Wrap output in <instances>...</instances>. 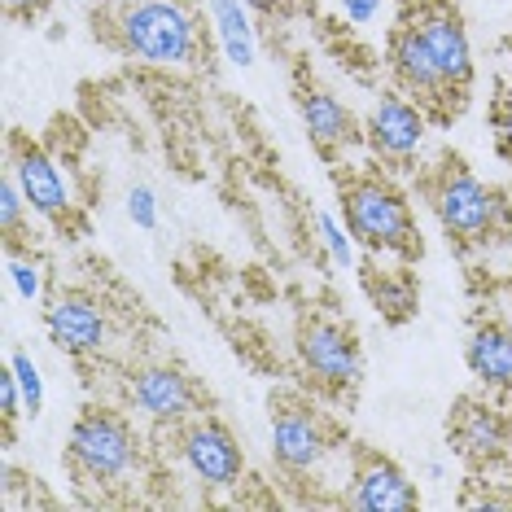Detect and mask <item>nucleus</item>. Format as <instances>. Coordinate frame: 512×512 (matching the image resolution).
<instances>
[{
	"label": "nucleus",
	"instance_id": "obj_1",
	"mask_svg": "<svg viewBox=\"0 0 512 512\" xmlns=\"http://www.w3.org/2000/svg\"><path fill=\"white\" fill-rule=\"evenodd\" d=\"M114 31L127 57L158 71H189L202 62V18L189 0H127Z\"/></svg>",
	"mask_w": 512,
	"mask_h": 512
},
{
	"label": "nucleus",
	"instance_id": "obj_2",
	"mask_svg": "<svg viewBox=\"0 0 512 512\" xmlns=\"http://www.w3.org/2000/svg\"><path fill=\"white\" fill-rule=\"evenodd\" d=\"M337 193H342L346 228L355 232L359 246H368L377 254H421L412 206H407V197L386 176H377V171L346 176Z\"/></svg>",
	"mask_w": 512,
	"mask_h": 512
},
{
	"label": "nucleus",
	"instance_id": "obj_3",
	"mask_svg": "<svg viewBox=\"0 0 512 512\" xmlns=\"http://www.w3.org/2000/svg\"><path fill=\"white\" fill-rule=\"evenodd\" d=\"M429 206H434L438 224L447 228V237H456L460 246L491 241L508 219L504 197L477 180L473 171H464L460 162H442V171L429 180Z\"/></svg>",
	"mask_w": 512,
	"mask_h": 512
},
{
	"label": "nucleus",
	"instance_id": "obj_4",
	"mask_svg": "<svg viewBox=\"0 0 512 512\" xmlns=\"http://www.w3.org/2000/svg\"><path fill=\"white\" fill-rule=\"evenodd\" d=\"M66 456L88 482L97 486H114L123 477H132V469L141 464V447H136L132 425L123 421L110 407H84L79 421L71 425L66 438Z\"/></svg>",
	"mask_w": 512,
	"mask_h": 512
},
{
	"label": "nucleus",
	"instance_id": "obj_5",
	"mask_svg": "<svg viewBox=\"0 0 512 512\" xmlns=\"http://www.w3.org/2000/svg\"><path fill=\"white\" fill-rule=\"evenodd\" d=\"M298 364L320 381L324 390H355L364 381V351H359L355 333L337 320L311 316L298 324L294 337Z\"/></svg>",
	"mask_w": 512,
	"mask_h": 512
},
{
	"label": "nucleus",
	"instance_id": "obj_6",
	"mask_svg": "<svg viewBox=\"0 0 512 512\" xmlns=\"http://www.w3.org/2000/svg\"><path fill=\"white\" fill-rule=\"evenodd\" d=\"M180 460L206 491H228L246 473V456H241L237 438L224 421L215 416H193L180 429Z\"/></svg>",
	"mask_w": 512,
	"mask_h": 512
},
{
	"label": "nucleus",
	"instance_id": "obj_7",
	"mask_svg": "<svg viewBox=\"0 0 512 512\" xmlns=\"http://www.w3.org/2000/svg\"><path fill=\"white\" fill-rule=\"evenodd\" d=\"M9 171H14V180L22 184L31 211H36L40 219L66 224V228L75 224V193H71V184H66L62 167H57V158L49 154V149L14 136V141H9Z\"/></svg>",
	"mask_w": 512,
	"mask_h": 512
},
{
	"label": "nucleus",
	"instance_id": "obj_8",
	"mask_svg": "<svg viewBox=\"0 0 512 512\" xmlns=\"http://www.w3.org/2000/svg\"><path fill=\"white\" fill-rule=\"evenodd\" d=\"M333 451L320 412L302 399H272V456L289 473H316Z\"/></svg>",
	"mask_w": 512,
	"mask_h": 512
},
{
	"label": "nucleus",
	"instance_id": "obj_9",
	"mask_svg": "<svg viewBox=\"0 0 512 512\" xmlns=\"http://www.w3.org/2000/svg\"><path fill=\"white\" fill-rule=\"evenodd\" d=\"M364 136L372 154L386 158L390 167H412L425 145V106L412 101L407 92H386V97L372 101L364 119Z\"/></svg>",
	"mask_w": 512,
	"mask_h": 512
},
{
	"label": "nucleus",
	"instance_id": "obj_10",
	"mask_svg": "<svg viewBox=\"0 0 512 512\" xmlns=\"http://www.w3.org/2000/svg\"><path fill=\"white\" fill-rule=\"evenodd\" d=\"M407 22L416 27V36H421L429 62L438 66L442 84L451 88V97L464 101V92H469V84H473V49H469V31H464V22L451 14L447 5H421Z\"/></svg>",
	"mask_w": 512,
	"mask_h": 512
},
{
	"label": "nucleus",
	"instance_id": "obj_11",
	"mask_svg": "<svg viewBox=\"0 0 512 512\" xmlns=\"http://www.w3.org/2000/svg\"><path fill=\"white\" fill-rule=\"evenodd\" d=\"M44 333H49V342L57 351L88 359V355L106 351L110 320L92 294H84V289H66V294H57L49 307H44Z\"/></svg>",
	"mask_w": 512,
	"mask_h": 512
},
{
	"label": "nucleus",
	"instance_id": "obj_12",
	"mask_svg": "<svg viewBox=\"0 0 512 512\" xmlns=\"http://www.w3.org/2000/svg\"><path fill=\"white\" fill-rule=\"evenodd\" d=\"M346 504L359 512H412L421 504V491L399 464L381 451H355L351 486H346Z\"/></svg>",
	"mask_w": 512,
	"mask_h": 512
},
{
	"label": "nucleus",
	"instance_id": "obj_13",
	"mask_svg": "<svg viewBox=\"0 0 512 512\" xmlns=\"http://www.w3.org/2000/svg\"><path fill=\"white\" fill-rule=\"evenodd\" d=\"M390 75H394V84H399V92L416 97L425 110H438V114L460 110V101L451 97L447 84H442L438 66L429 62V53H425V44L416 36L412 22H403V27L390 31Z\"/></svg>",
	"mask_w": 512,
	"mask_h": 512
},
{
	"label": "nucleus",
	"instance_id": "obj_14",
	"mask_svg": "<svg viewBox=\"0 0 512 512\" xmlns=\"http://www.w3.org/2000/svg\"><path fill=\"white\" fill-rule=\"evenodd\" d=\"M127 399L154 425H184L197 407V386L189 381V372L171 364H145L127 381Z\"/></svg>",
	"mask_w": 512,
	"mask_h": 512
},
{
	"label": "nucleus",
	"instance_id": "obj_15",
	"mask_svg": "<svg viewBox=\"0 0 512 512\" xmlns=\"http://www.w3.org/2000/svg\"><path fill=\"white\" fill-rule=\"evenodd\" d=\"M508 421L495 403L486 399H460L451 412V442L460 447V456L469 460H499L508 451Z\"/></svg>",
	"mask_w": 512,
	"mask_h": 512
},
{
	"label": "nucleus",
	"instance_id": "obj_16",
	"mask_svg": "<svg viewBox=\"0 0 512 512\" xmlns=\"http://www.w3.org/2000/svg\"><path fill=\"white\" fill-rule=\"evenodd\" d=\"M298 114H302V127H307L311 145L320 149V154H337V149L355 145L359 127H355V114L342 106V101L333 97V92L324 88H302L298 92Z\"/></svg>",
	"mask_w": 512,
	"mask_h": 512
},
{
	"label": "nucleus",
	"instance_id": "obj_17",
	"mask_svg": "<svg viewBox=\"0 0 512 512\" xmlns=\"http://www.w3.org/2000/svg\"><path fill=\"white\" fill-rule=\"evenodd\" d=\"M464 364L486 390H512V329L486 320L464 342Z\"/></svg>",
	"mask_w": 512,
	"mask_h": 512
},
{
	"label": "nucleus",
	"instance_id": "obj_18",
	"mask_svg": "<svg viewBox=\"0 0 512 512\" xmlns=\"http://www.w3.org/2000/svg\"><path fill=\"white\" fill-rule=\"evenodd\" d=\"M206 9H211L219 49H224L228 62L241 66V71L259 62V36H254V22H250L254 9L246 0H206Z\"/></svg>",
	"mask_w": 512,
	"mask_h": 512
},
{
	"label": "nucleus",
	"instance_id": "obj_19",
	"mask_svg": "<svg viewBox=\"0 0 512 512\" xmlns=\"http://www.w3.org/2000/svg\"><path fill=\"white\" fill-rule=\"evenodd\" d=\"M27 215H31L27 193H22V184L14 180V171H5V180H0V232H5V246H18L22 241Z\"/></svg>",
	"mask_w": 512,
	"mask_h": 512
},
{
	"label": "nucleus",
	"instance_id": "obj_20",
	"mask_svg": "<svg viewBox=\"0 0 512 512\" xmlns=\"http://www.w3.org/2000/svg\"><path fill=\"white\" fill-rule=\"evenodd\" d=\"M316 232H320V246H324V254H329L333 267H351L355 263V232L346 228L337 215L320 211L316 215Z\"/></svg>",
	"mask_w": 512,
	"mask_h": 512
},
{
	"label": "nucleus",
	"instance_id": "obj_21",
	"mask_svg": "<svg viewBox=\"0 0 512 512\" xmlns=\"http://www.w3.org/2000/svg\"><path fill=\"white\" fill-rule=\"evenodd\" d=\"M5 272H9V285L18 289V298L40 302V294H44V263L40 259H31V254H22L18 246H9Z\"/></svg>",
	"mask_w": 512,
	"mask_h": 512
},
{
	"label": "nucleus",
	"instance_id": "obj_22",
	"mask_svg": "<svg viewBox=\"0 0 512 512\" xmlns=\"http://www.w3.org/2000/svg\"><path fill=\"white\" fill-rule=\"evenodd\" d=\"M9 372L18 377V390H22V399H27V416H40L44 412V377H40V364L31 359V351L9 355Z\"/></svg>",
	"mask_w": 512,
	"mask_h": 512
},
{
	"label": "nucleus",
	"instance_id": "obj_23",
	"mask_svg": "<svg viewBox=\"0 0 512 512\" xmlns=\"http://www.w3.org/2000/svg\"><path fill=\"white\" fill-rule=\"evenodd\" d=\"M22 412H27V399H22L18 377L5 364V372H0V421H5V442H14V425H18Z\"/></svg>",
	"mask_w": 512,
	"mask_h": 512
},
{
	"label": "nucleus",
	"instance_id": "obj_24",
	"mask_svg": "<svg viewBox=\"0 0 512 512\" xmlns=\"http://www.w3.org/2000/svg\"><path fill=\"white\" fill-rule=\"evenodd\" d=\"M127 219H132L141 232H154L158 228V197L149 184H136L132 193H127Z\"/></svg>",
	"mask_w": 512,
	"mask_h": 512
},
{
	"label": "nucleus",
	"instance_id": "obj_25",
	"mask_svg": "<svg viewBox=\"0 0 512 512\" xmlns=\"http://www.w3.org/2000/svg\"><path fill=\"white\" fill-rule=\"evenodd\" d=\"M342 14H346V22H355V27H368V22L381 14V0H342Z\"/></svg>",
	"mask_w": 512,
	"mask_h": 512
},
{
	"label": "nucleus",
	"instance_id": "obj_26",
	"mask_svg": "<svg viewBox=\"0 0 512 512\" xmlns=\"http://www.w3.org/2000/svg\"><path fill=\"white\" fill-rule=\"evenodd\" d=\"M495 141H499V154L512 162V110H495Z\"/></svg>",
	"mask_w": 512,
	"mask_h": 512
},
{
	"label": "nucleus",
	"instance_id": "obj_27",
	"mask_svg": "<svg viewBox=\"0 0 512 512\" xmlns=\"http://www.w3.org/2000/svg\"><path fill=\"white\" fill-rule=\"evenodd\" d=\"M0 5H5V14L9 18H36L40 14V9H44V0H0Z\"/></svg>",
	"mask_w": 512,
	"mask_h": 512
},
{
	"label": "nucleus",
	"instance_id": "obj_28",
	"mask_svg": "<svg viewBox=\"0 0 512 512\" xmlns=\"http://www.w3.org/2000/svg\"><path fill=\"white\" fill-rule=\"evenodd\" d=\"M246 5L254 9V14H276V9H281V0H246Z\"/></svg>",
	"mask_w": 512,
	"mask_h": 512
}]
</instances>
